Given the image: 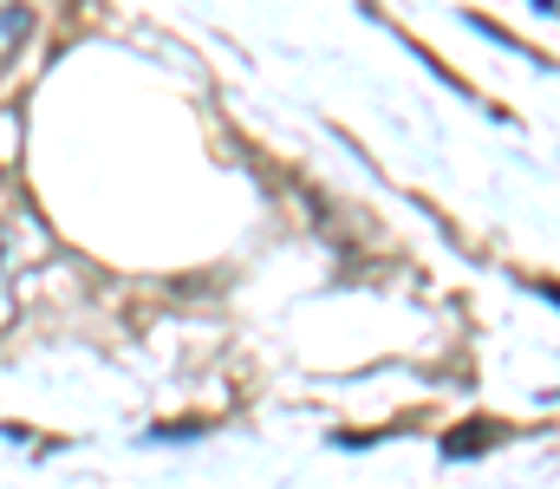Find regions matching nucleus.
I'll return each mask as SVG.
<instances>
[{
    "label": "nucleus",
    "instance_id": "obj_1",
    "mask_svg": "<svg viewBox=\"0 0 560 489\" xmlns=\"http://www.w3.org/2000/svg\"><path fill=\"white\" fill-rule=\"evenodd\" d=\"M26 39H33V7L26 0H0V72L26 53Z\"/></svg>",
    "mask_w": 560,
    "mask_h": 489
},
{
    "label": "nucleus",
    "instance_id": "obj_2",
    "mask_svg": "<svg viewBox=\"0 0 560 489\" xmlns=\"http://www.w3.org/2000/svg\"><path fill=\"white\" fill-rule=\"evenodd\" d=\"M13 314H20V288H13V242L0 235V333L13 326Z\"/></svg>",
    "mask_w": 560,
    "mask_h": 489
}]
</instances>
